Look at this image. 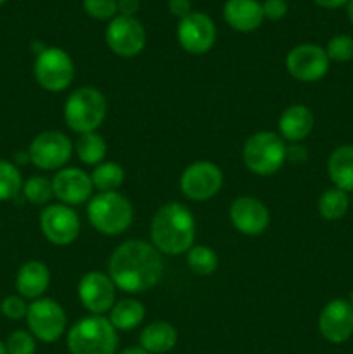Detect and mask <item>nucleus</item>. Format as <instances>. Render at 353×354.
<instances>
[{"label":"nucleus","instance_id":"58836bf2","mask_svg":"<svg viewBox=\"0 0 353 354\" xmlns=\"http://www.w3.org/2000/svg\"><path fill=\"white\" fill-rule=\"evenodd\" d=\"M314 3L322 9H339L348 3V0H314Z\"/></svg>","mask_w":353,"mask_h":354},{"label":"nucleus","instance_id":"1a4fd4ad","mask_svg":"<svg viewBox=\"0 0 353 354\" xmlns=\"http://www.w3.org/2000/svg\"><path fill=\"white\" fill-rule=\"evenodd\" d=\"M73 152V144L62 131L48 130L42 131L31 140L28 147L30 162L37 168L52 171L62 169V166L69 161Z\"/></svg>","mask_w":353,"mask_h":354},{"label":"nucleus","instance_id":"7c9ffc66","mask_svg":"<svg viewBox=\"0 0 353 354\" xmlns=\"http://www.w3.org/2000/svg\"><path fill=\"white\" fill-rule=\"evenodd\" d=\"M329 61L348 62L353 59V37L350 35H336L327 41L325 47Z\"/></svg>","mask_w":353,"mask_h":354},{"label":"nucleus","instance_id":"6ab92c4d","mask_svg":"<svg viewBox=\"0 0 353 354\" xmlns=\"http://www.w3.org/2000/svg\"><path fill=\"white\" fill-rule=\"evenodd\" d=\"M224 19L232 30L251 33L262 26L265 16L258 0H227L224 6Z\"/></svg>","mask_w":353,"mask_h":354},{"label":"nucleus","instance_id":"f3484780","mask_svg":"<svg viewBox=\"0 0 353 354\" xmlns=\"http://www.w3.org/2000/svg\"><path fill=\"white\" fill-rule=\"evenodd\" d=\"M54 196L66 206H76L92 197V178L80 168H62L52 178Z\"/></svg>","mask_w":353,"mask_h":354},{"label":"nucleus","instance_id":"cd10ccee","mask_svg":"<svg viewBox=\"0 0 353 354\" xmlns=\"http://www.w3.org/2000/svg\"><path fill=\"white\" fill-rule=\"evenodd\" d=\"M23 176L16 162L0 159V203L10 201L23 190Z\"/></svg>","mask_w":353,"mask_h":354},{"label":"nucleus","instance_id":"2f4dec72","mask_svg":"<svg viewBox=\"0 0 353 354\" xmlns=\"http://www.w3.org/2000/svg\"><path fill=\"white\" fill-rule=\"evenodd\" d=\"M7 354H35L37 339L26 330H14L6 341Z\"/></svg>","mask_w":353,"mask_h":354},{"label":"nucleus","instance_id":"473e14b6","mask_svg":"<svg viewBox=\"0 0 353 354\" xmlns=\"http://www.w3.org/2000/svg\"><path fill=\"white\" fill-rule=\"evenodd\" d=\"M83 9L97 21H107L118 16V0H83Z\"/></svg>","mask_w":353,"mask_h":354},{"label":"nucleus","instance_id":"412c9836","mask_svg":"<svg viewBox=\"0 0 353 354\" xmlns=\"http://www.w3.org/2000/svg\"><path fill=\"white\" fill-rule=\"evenodd\" d=\"M314 130V114L303 104H294L287 107L279 120V131L282 140L298 144Z\"/></svg>","mask_w":353,"mask_h":354},{"label":"nucleus","instance_id":"c03bdc74","mask_svg":"<svg viewBox=\"0 0 353 354\" xmlns=\"http://www.w3.org/2000/svg\"><path fill=\"white\" fill-rule=\"evenodd\" d=\"M6 2H7V0H0V7H2Z\"/></svg>","mask_w":353,"mask_h":354},{"label":"nucleus","instance_id":"4c0bfd02","mask_svg":"<svg viewBox=\"0 0 353 354\" xmlns=\"http://www.w3.org/2000/svg\"><path fill=\"white\" fill-rule=\"evenodd\" d=\"M308 154H307V149L301 147V145H291V147H287V152H286V159L287 161H291L293 165H301V162L307 161Z\"/></svg>","mask_w":353,"mask_h":354},{"label":"nucleus","instance_id":"f03ea898","mask_svg":"<svg viewBox=\"0 0 353 354\" xmlns=\"http://www.w3.org/2000/svg\"><path fill=\"white\" fill-rule=\"evenodd\" d=\"M196 237L194 216L185 206L168 203L156 211L151 223L152 245L163 254H183L189 251Z\"/></svg>","mask_w":353,"mask_h":354},{"label":"nucleus","instance_id":"a211bd4d","mask_svg":"<svg viewBox=\"0 0 353 354\" xmlns=\"http://www.w3.org/2000/svg\"><path fill=\"white\" fill-rule=\"evenodd\" d=\"M232 225L241 234L260 235L270 223V213L256 197H237L230 206Z\"/></svg>","mask_w":353,"mask_h":354},{"label":"nucleus","instance_id":"f704fd0d","mask_svg":"<svg viewBox=\"0 0 353 354\" xmlns=\"http://www.w3.org/2000/svg\"><path fill=\"white\" fill-rule=\"evenodd\" d=\"M263 16L270 21H280L287 14V2L286 0H265L262 2Z\"/></svg>","mask_w":353,"mask_h":354},{"label":"nucleus","instance_id":"72a5a7b5","mask_svg":"<svg viewBox=\"0 0 353 354\" xmlns=\"http://www.w3.org/2000/svg\"><path fill=\"white\" fill-rule=\"evenodd\" d=\"M28 306L30 304L26 303V299L17 294V296L3 297L2 303H0V311L9 320H23V318H26Z\"/></svg>","mask_w":353,"mask_h":354},{"label":"nucleus","instance_id":"ddd939ff","mask_svg":"<svg viewBox=\"0 0 353 354\" xmlns=\"http://www.w3.org/2000/svg\"><path fill=\"white\" fill-rule=\"evenodd\" d=\"M180 47L192 55L206 54L217 40V26L204 12H190L176 26Z\"/></svg>","mask_w":353,"mask_h":354},{"label":"nucleus","instance_id":"0eeeda50","mask_svg":"<svg viewBox=\"0 0 353 354\" xmlns=\"http://www.w3.org/2000/svg\"><path fill=\"white\" fill-rule=\"evenodd\" d=\"M33 75L42 88L48 92H62L75 78V64L62 48L45 47L35 57Z\"/></svg>","mask_w":353,"mask_h":354},{"label":"nucleus","instance_id":"5701e85b","mask_svg":"<svg viewBox=\"0 0 353 354\" xmlns=\"http://www.w3.org/2000/svg\"><path fill=\"white\" fill-rule=\"evenodd\" d=\"M176 328L168 322H152L142 330L141 348L151 354H165L176 344Z\"/></svg>","mask_w":353,"mask_h":354},{"label":"nucleus","instance_id":"20e7f679","mask_svg":"<svg viewBox=\"0 0 353 354\" xmlns=\"http://www.w3.org/2000/svg\"><path fill=\"white\" fill-rule=\"evenodd\" d=\"M87 214L90 225L97 232L104 235H120L132 225L134 207L121 194L99 192L90 199Z\"/></svg>","mask_w":353,"mask_h":354},{"label":"nucleus","instance_id":"bb28decb","mask_svg":"<svg viewBox=\"0 0 353 354\" xmlns=\"http://www.w3.org/2000/svg\"><path fill=\"white\" fill-rule=\"evenodd\" d=\"M348 194L345 190L338 189V187L327 189L322 194L320 199H318V213L322 214V218H325L329 221L341 220L348 213Z\"/></svg>","mask_w":353,"mask_h":354},{"label":"nucleus","instance_id":"e433bc0d","mask_svg":"<svg viewBox=\"0 0 353 354\" xmlns=\"http://www.w3.org/2000/svg\"><path fill=\"white\" fill-rule=\"evenodd\" d=\"M141 9V0H118V16L135 17Z\"/></svg>","mask_w":353,"mask_h":354},{"label":"nucleus","instance_id":"f8f14e48","mask_svg":"<svg viewBox=\"0 0 353 354\" xmlns=\"http://www.w3.org/2000/svg\"><path fill=\"white\" fill-rule=\"evenodd\" d=\"M224 183L220 168L210 161H196L187 166L180 178L183 196L192 201H206L217 196Z\"/></svg>","mask_w":353,"mask_h":354},{"label":"nucleus","instance_id":"393cba45","mask_svg":"<svg viewBox=\"0 0 353 354\" xmlns=\"http://www.w3.org/2000/svg\"><path fill=\"white\" fill-rule=\"evenodd\" d=\"M75 151H76V156H78L80 161H82L83 165L97 166L100 165V162H104V158H106V152H107V145L99 133L90 131V133L80 135L78 140H76L75 144Z\"/></svg>","mask_w":353,"mask_h":354},{"label":"nucleus","instance_id":"4468645a","mask_svg":"<svg viewBox=\"0 0 353 354\" xmlns=\"http://www.w3.org/2000/svg\"><path fill=\"white\" fill-rule=\"evenodd\" d=\"M40 228L48 242L55 245H68L80 234L78 214L66 204H52L40 214Z\"/></svg>","mask_w":353,"mask_h":354},{"label":"nucleus","instance_id":"7ed1b4c3","mask_svg":"<svg viewBox=\"0 0 353 354\" xmlns=\"http://www.w3.org/2000/svg\"><path fill=\"white\" fill-rule=\"evenodd\" d=\"M71 354H114L118 349V330L102 315H92L68 332Z\"/></svg>","mask_w":353,"mask_h":354},{"label":"nucleus","instance_id":"c9c22d12","mask_svg":"<svg viewBox=\"0 0 353 354\" xmlns=\"http://www.w3.org/2000/svg\"><path fill=\"white\" fill-rule=\"evenodd\" d=\"M168 9L172 16L183 19L192 12V2L190 0H168Z\"/></svg>","mask_w":353,"mask_h":354},{"label":"nucleus","instance_id":"dca6fc26","mask_svg":"<svg viewBox=\"0 0 353 354\" xmlns=\"http://www.w3.org/2000/svg\"><path fill=\"white\" fill-rule=\"evenodd\" d=\"M318 330L325 341L343 344L353 335V306L348 299L329 301L318 317Z\"/></svg>","mask_w":353,"mask_h":354},{"label":"nucleus","instance_id":"c756f323","mask_svg":"<svg viewBox=\"0 0 353 354\" xmlns=\"http://www.w3.org/2000/svg\"><path fill=\"white\" fill-rule=\"evenodd\" d=\"M23 196L26 197L28 203L35 204V206H42L47 204L54 196V189H52V180L47 176H31L23 183Z\"/></svg>","mask_w":353,"mask_h":354},{"label":"nucleus","instance_id":"423d86ee","mask_svg":"<svg viewBox=\"0 0 353 354\" xmlns=\"http://www.w3.org/2000/svg\"><path fill=\"white\" fill-rule=\"evenodd\" d=\"M286 152L287 147L279 135L272 131H258L246 140L242 159L253 173L269 176L282 168Z\"/></svg>","mask_w":353,"mask_h":354},{"label":"nucleus","instance_id":"9d476101","mask_svg":"<svg viewBox=\"0 0 353 354\" xmlns=\"http://www.w3.org/2000/svg\"><path fill=\"white\" fill-rule=\"evenodd\" d=\"M147 41L145 28L137 17L116 16L109 21L106 30V44L120 57H135Z\"/></svg>","mask_w":353,"mask_h":354},{"label":"nucleus","instance_id":"a878e982","mask_svg":"<svg viewBox=\"0 0 353 354\" xmlns=\"http://www.w3.org/2000/svg\"><path fill=\"white\" fill-rule=\"evenodd\" d=\"M90 178H92L93 189L99 192H116L123 183L125 171L118 162L104 161L93 168Z\"/></svg>","mask_w":353,"mask_h":354},{"label":"nucleus","instance_id":"9b49d317","mask_svg":"<svg viewBox=\"0 0 353 354\" xmlns=\"http://www.w3.org/2000/svg\"><path fill=\"white\" fill-rule=\"evenodd\" d=\"M286 68L298 82L314 83L327 75L329 57L325 48L315 44H301L289 50L286 57Z\"/></svg>","mask_w":353,"mask_h":354},{"label":"nucleus","instance_id":"79ce46f5","mask_svg":"<svg viewBox=\"0 0 353 354\" xmlns=\"http://www.w3.org/2000/svg\"><path fill=\"white\" fill-rule=\"evenodd\" d=\"M0 354H7V349H6V342L0 341Z\"/></svg>","mask_w":353,"mask_h":354},{"label":"nucleus","instance_id":"37998d69","mask_svg":"<svg viewBox=\"0 0 353 354\" xmlns=\"http://www.w3.org/2000/svg\"><path fill=\"white\" fill-rule=\"evenodd\" d=\"M348 303L353 306V290H352V294H350V297H348Z\"/></svg>","mask_w":353,"mask_h":354},{"label":"nucleus","instance_id":"aec40b11","mask_svg":"<svg viewBox=\"0 0 353 354\" xmlns=\"http://www.w3.org/2000/svg\"><path fill=\"white\" fill-rule=\"evenodd\" d=\"M51 283V272L42 261H26L16 275L17 294L24 299H40Z\"/></svg>","mask_w":353,"mask_h":354},{"label":"nucleus","instance_id":"f257e3e1","mask_svg":"<svg viewBox=\"0 0 353 354\" xmlns=\"http://www.w3.org/2000/svg\"><path fill=\"white\" fill-rule=\"evenodd\" d=\"M109 277L118 289L137 294L158 286L163 277L161 252L145 241H127L109 259Z\"/></svg>","mask_w":353,"mask_h":354},{"label":"nucleus","instance_id":"ea45409f","mask_svg":"<svg viewBox=\"0 0 353 354\" xmlns=\"http://www.w3.org/2000/svg\"><path fill=\"white\" fill-rule=\"evenodd\" d=\"M118 354H151V353L144 351L142 348H128V349H123V351Z\"/></svg>","mask_w":353,"mask_h":354},{"label":"nucleus","instance_id":"2eb2a0df","mask_svg":"<svg viewBox=\"0 0 353 354\" xmlns=\"http://www.w3.org/2000/svg\"><path fill=\"white\" fill-rule=\"evenodd\" d=\"M78 297L83 308L92 315H104L116 303V286L102 272H89L78 283Z\"/></svg>","mask_w":353,"mask_h":354},{"label":"nucleus","instance_id":"c85d7f7f","mask_svg":"<svg viewBox=\"0 0 353 354\" xmlns=\"http://www.w3.org/2000/svg\"><path fill=\"white\" fill-rule=\"evenodd\" d=\"M187 265L196 275L208 277L217 270L218 256L208 245H192L187 251Z\"/></svg>","mask_w":353,"mask_h":354},{"label":"nucleus","instance_id":"6e6552de","mask_svg":"<svg viewBox=\"0 0 353 354\" xmlns=\"http://www.w3.org/2000/svg\"><path fill=\"white\" fill-rule=\"evenodd\" d=\"M26 324L31 335L42 342H55L66 330V313L54 299H35L30 303Z\"/></svg>","mask_w":353,"mask_h":354},{"label":"nucleus","instance_id":"b1692460","mask_svg":"<svg viewBox=\"0 0 353 354\" xmlns=\"http://www.w3.org/2000/svg\"><path fill=\"white\" fill-rule=\"evenodd\" d=\"M145 317V308L141 301L137 299H121L114 303L111 308V317L109 322L116 330L128 332L132 328L138 327Z\"/></svg>","mask_w":353,"mask_h":354},{"label":"nucleus","instance_id":"a19ab883","mask_svg":"<svg viewBox=\"0 0 353 354\" xmlns=\"http://www.w3.org/2000/svg\"><path fill=\"white\" fill-rule=\"evenodd\" d=\"M346 12H348L350 23L353 24V0H348V3H346Z\"/></svg>","mask_w":353,"mask_h":354},{"label":"nucleus","instance_id":"4be33fe9","mask_svg":"<svg viewBox=\"0 0 353 354\" xmlns=\"http://www.w3.org/2000/svg\"><path fill=\"white\" fill-rule=\"evenodd\" d=\"M327 173L334 187L353 192V145H339L327 159Z\"/></svg>","mask_w":353,"mask_h":354},{"label":"nucleus","instance_id":"39448f33","mask_svg":"<svg viewBox=\"0 0 353 354\" xmlns=\"http://www.w3.org/2000/svg\"><path fill=\"white\" fill-rule=\"evenodd\" d=\"M107 113V100L93 86H82L68 97L64 104V120L76 133H90L102 124Z\"/></svg>","mask_w":353,"mask_h":354}]
</instances>
